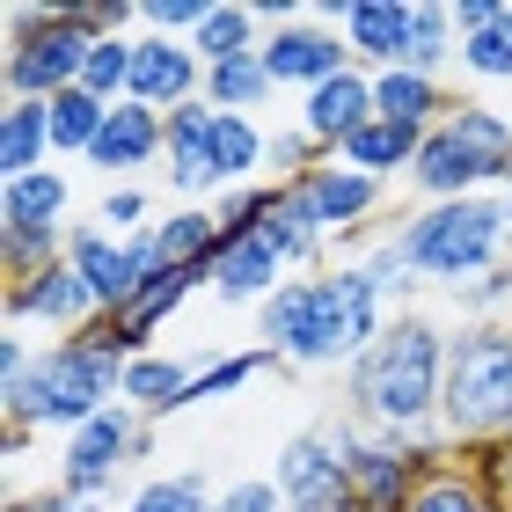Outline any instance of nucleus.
<instances>
[{
  "mask_svg": "<svg viewBox=\"0 0 512 512\" xmlns=\"http://www.w3.org/2000/svg\"><path fill=\"white\" fill-rule=\"evenodd\" d=\"M388 330V293L374 286V271L359 256H344L330 271H300L286 278L264 308H256V337L264 352L286 366H352L374 352V337Z\"/></svg>",
  "mask_w": 512,
  "mask_h": 512,
  "instance_id": "obj_1",
  "label": "nucleus"
},
{
  "mask_svg": "<svg viewBox=\"0 0 512 512\" xmlns=\"http://www.w3.org/2000/svg\"><path fill=\"white\" fill-rule=\"evenodd\" d=\"M447 337L432 315H388V330L374 337L352 374H344V403H352V425L381 432V439H447L439 432V395H447Z\"/></svg>",
  "mask_w": 512,
  "mask_h": 512,
  "instance_id": "obj_2",
  "label": "nucleus"
},
{
  "mask_svg": "<svg viewBox=\"0 0 512 512\" xmlns=\"http://www.w3.org/2000/svg\"><path fill=\"white\" fill-rule=\"evenodd\" d=\"M125 366H132V344L118 337V322H96V330H81V337H52V344H37V366L22 374V388L0 395V417L22 432H81L96 410L118 403V388H125Z\"/></svg>",
  "mask_w": 512,
  "mask_h": 512,
  "instance_id": "obj_3",
  "label": "nucleus"
},
{
  "mask_svg": "<svg viewBox=\"0 0 512 512\" xmlns=\"http://www.w3.org/2000/svg\"><path fill=\"white\" fill-rule=\"evenodd\" d=\"M395 256L410 264L417 286H469V278H491L512 264V220L505 198H447V205H417L410 220H395Z\"/></svg>",
  "mask_w": 512,
  "mask_h": 512,
  "instance_id": "obj_4",
  "label": "nucleus"
},
{
  "mask_svg": "<svg viewBox=\"0 0 512 512\" xmlns=\"http://www.w3.org/2000/svg\"><path fill=\"white\" fill-rule=\"evenodd\" d=\"M447 447H491L512 432V330L505 322H461L447 337V395H439Z\"/></svg>",
  "mask_w": 512,
  "mask_h": 512,
  "instance_id": "obj_5",
  "label": "nucleus"
},
{
  "mask_svg": "<svg viewBox=\"0 0 512 512\" xmlns=\"http://www.w3.org/2000/svg\"><path fill=\"white\" fill-rule=\"evenodd\" d=\"M103 37H88L66 0H15L8 8V52H0V96L8 103H52L66 88H81L88 52Z\"/></svg>",
  "mask_w": 512,
  "mask_h": 512,
  "instance_id": "obj_6",
  "label": "nucleus"
},
{
  "mask_svg": "<svg viewBox=\"0 0 512 512\" xmlns=\"http://www.w3.org/2000/svg\"><path fill=\"white\" fill-rule=\"evenodd\" d=\"M154 454V425L139 417L132 403H110L96 410L81 432L59 439V469H52V491H74V498H110V483H118L132 461Z\"/></svg>",
  "mask_w": 512,
  "mask_h": 512,
  "instance_id": "obj_7",
  "label": "nucleus"
},
{
  "mask_svg": "<svg viewBox=\"0 0 512 512\" xmlns=\"http://www.w3.org/2000/svg\"><path fill=\"white\" fill-rule=\"evenodd\" d=\"M439 447H447V439H425V447H417V439H381L366 425H344V491H352V512H410L425 469L447 461Z\"/></svg>",
  "mask_w": 512,
  "mask_h": 512,
  "instance_id": "obj_8",
  "label": "nucleus"
},
{
  "mask_svg": "<svg viewBox=\"0 0 512 512\" xmlns=\"http://www.w3.org/2000/svg\"><path fill=\"white\" fill-rule=\"evenodd\" d=\"M271 483L286 491V512H352L344 491V425H300L271 461Z\"/></svg>",
  "mask_w": 512,
  "mask_h": 512,
  "instance_id": "obj_9",
  "label": "nucleus"
},
{
  "mask_svg": "<svg viewBox=\"0 0 512 512\" xmlns=\"http://www.w3.org/2000/svg\"><path fill=\"white\" fill-rule=\"evenodd\" d=\"M286 205L308 227H322V235H352V227H366L388 205V183L381 176H359V169H344V161H315L308 176H293L286 183Z\"/></svg>",
  "mask_w": 512,
  "mask_h": 512,
  "instance_id": "obj_10",
  "label": "nucleus"
},
{
  "mask_svg": "<svg viewBox=\"0 0 512 512\" xmlns=\"http://www.w3.org/2000/svg\"><path fill=\"white\" fill-rule=\"evenodd\" d=\"M315 22L344 30V44H352V59L366 74H388V66L410 59L417 0H315Z\"/></svg>",
  "mask_w": 512,
  "mask_h": 512,
  "instance_id": "obj_11",
  "label": "nucleus"
},
{
  "mask_svg": "<svg viewBox=\"0 0 512 512\" xmlns=\"http://www.w3.org/2000/svg\"><path fill=\"white\" fill-rule=\"evenodd\" d=\"M96 322H103V308L88 300L81 271L66 264V256L8 286V330H52V337H81V330H96Z\"/></svg>",
  "mask_w": 512,
  "mask_h": 512,
  "instance_id": "obj_12",
  "label": "nucleus"
},
{
  "mask_svg": "<svg viewBox=\"0 0 512 512\" xmlns=\"http://www.w3.org/2000/svg\"><path fill=\"white\" fill-rule=\"evenodd\" d=\"M264 66H271V81L278 88H322V81H337V74H352V44H344V30H330V22H315V8L300 15V22H278V30L264 37Z\"/></svg>",
  "mask_w": 512,
  "mask_h": 512,
  "instance_id": "obj_13",
  "label": "nucleus"
},
{
  "mask_svg": "<svg viewBox=\"0 0 512 512\" xmlns=\"http://www.w3.org/2000/svg\"><path fill=\"white\" fill-rule=\"evenodd\" d=\"M374 118H381V110H374V74H366V66H352V74H337V81L308 88L293 125L315 139V154H322V161H337V154H344V139L366 132Z\"/></svg>",
  "mask_w": 512,
  "mask_h": 512,
  "instance_id": "obj_14",
  "label": "nucleus"
},
{
  "mask_svg": "<svg viewBox=\"0 0 512 512\" xmlns=\"http://www.w3.org/2000/svg\"><path fill=\"white\" fill-rule=\"evenodd\" d=\"M205 96V59L183 37H132V103L147 110H183Z\"/></svg>",
  "mask_w": 512,
  "mask_h": 512,
  "instance_id": "obj_15",
  "label": "nucleus"
},
{
  "mask_svg": "<svg viewBox=\"0 0 512 512\" xmlns=\"http://www.w3.org/2000/svg\"><path fill=\"white\" fill-rule=\"evenodd\" d=\"M154 161H169V118L161 110H147V103H110V125H103V139L88 147V169H103L110 183H125V176H139V169H154Z\"/></svg>",
  "mask_w": 512,
  "mask_h": 512,
  "instance_id": "obj_16",
  "label": "nucleus"
},
{
  "mask_svg": "<svg viewBox=\"0 0 512 512\" xmlns=\"http://www.w3.org/2000/svg\"><path fill=\"white\" fill-rule=\"evenodd\" d=\"M66 264L81 271L88 300H96L103 315H118L125 300L147 286V264H139V249L125 235H103V227H74V242H66Z\"/></svg>",
  "mask_w": 512,
  "mask_h": 512,
  "instance_id": "obj_17",
  "label": "nucleus"
},
{
  "mask_svg": "<svg viewBox=\"0 0 512 512\" xmlns=\"http://www.w3.org/2000/svg\"><path fill=\"white\" fill-rule=\"evenodd\" d=\"M278 286H286V264L271 256L264 235H220V256L205 264V293L220 308H264Z\"/></svg>",
  "mask_w": 512,
  "mask_h": 512,
  "instance_id": "obj_18",
  "label": "nucleus"
},
{
  "mask_svg": "<svg viewBox=\"0 0 512 512\" xmlns=\"http://www.w3.org/2000/svg\"><path fill=\"white\" fill-rule=\"evenodd\" d=\"M205 359L213 352H139L132 366H125V388H118V403H132L147 425H161V417H176L183 410V395H191V381L205 374Z\"/></svg>",
  "mask_w": 512,
  "mask_h": 512,
  "instance_id": "obj_19",
  "label": "nucleus"
},
{
  "mask_svg": "<svg viewBox=\"0 0 512 512\" xmlns=\"http://www.w3.org/2000/svg\"><path fill=\"white\" fill-rule=\"evenodd\" d=\"M66 205H74L66 169L15 176V183H0V235H44V227H66Z\"/></svg>",
  "mask_w": 512,
  "mask_h": 512,
  "instance_id": "obj_20",
  "label": "nucleus"
},
{
  "mask_svg": "<svg viewBox=\"0 0 512 512\" xmlns=\"http://www.w3.org/2000/svg\"><path fill=\"white\" fill-rule=\"evenodd\" d=\"M198 286H205V271H154L147 286H139L125 308L110 315V322H118V337L132 344V359H139V352H154V330H161V322H169Z\"/></svg>",
  "mask_w": 512,
  "mask_h": 512,
  "instance_id": "obj_21",
  "label": "nucleus"
},
{
  "mask_svg": "<svg viewBox=\"0 0 512 512\" xmlns=\"http://www.w3.org/2000/svg\"><path fill=\"white\" fill-rule=\"evenodd\" d=\"M154 249H161V271H205L220 256V213L213 205H169L154 220Z\"/></svg>",
  "mask_w": 512,
  "mask_h": 512,
  "instance_id": "obj_22",
  "label": "nucleus"
},
{
  "mask_svg": "<svg viewBox=\"0 0 512 512\" xmlns=\"http://www.w3.org/2000/svg\"><path fill=\"white\" fill-rule=\"evenodd\" d=\"M52 169V110L44 103H0V183Z\"/></svg>",
  "mask_w": 512,
  "mask_h": 512,
  "instance_id": "obj_23",
  "label": "nucleus"
},
{
  "mask_svg": "<svg viewBox=\"0 0 512 512\" xmlns=\"http://www.w3.org/2000/svg\"><path fill=\"white\" fill-rule=\"evenodd\" d=\"M374 110H381V118H395V125H417V132H432V125L454 110V96H447V81H432V74L388 66V74H374Z\"/></svg>",
  "mask_w": 512,
  "mask_h": 512,
  "instance_id": "obj_24",
  "label": "nucleus"
},
{
  "mask_svg": "<svg viewBox=\"0 0 512 512\" xmlns=\"http://www.w3.org/2000/svg\"><path fill=\"white\" fill-rule=\"evenodd\" d=\"M417 147H425V132H417V125H395V118H374V125H366V132H352V139H344V169H359V176H410L417 169Z\"/></svg>",
  "mask_w": 512,
  "mask_h": 512,
  "instance_id": "obj_25",
  "label": "nucleus"
},
{
  "mask_svg": "<svg viewBox=\"0 0 512 512\" xmlns=\"http://www.w3.org/2000/svg\"><path fill=\"white\" fill-rule=\"evenodd\" d=\"M191 52H198L205 66L256 59V52H264V15H256L249 0H213V15H205V30L191 37Z\"/></svg>",
  "mask_w": 512,
  "mask_h": 512,
  "instance_id": "obj_26",
  "label": "nucleus"
},
{
  "mask_svg": "<svg viewBox=\"0 0 512 512\" xmlns=\"http://www.w3.org/2000/svg\"><path fill=\"white\" fill-rule=\"evenodd\" d=\"M410 512H498V505L483 491L476 461L461 454V461H432L425 483H417V498H410Z\"/></svg>",
  "mask_w": 512,
  "mask_h": 512,
  "instance_id": "obj_27",
  "label": "nucleus"
},
{
  "mask_svg": "<svg viewBox=\"0 0 512 512\" xmlns=\"http://www.w3.org/2000/svg\"><path fill=\"white\" fill-rule=\"evenodd\" d=\"M410 74L447 81V66H461V30H454V0H417V30H410Z\"/></svg>",
  "mask_w": 512,
  "mask_h": 512,
  "instance_id": "obj_28",
  "label": "nucleus"
},
{
  "mask_svg": "<svg viewBox=\"0 0 512 512\" xmlns=\"http://www.w3.org/2000/svg\"><path fill=\"white\" fill-rule=\"evenodd\" d=\"M278 96V81H271V66H264V52L256 59H235V66H205V103L213 110H235V118H256Z\"/></svg>",
  "mask_w": 512,
  "mask_h": 512,
  "instance_id": "obj_29",
  "label": "nucleus"
},
{
  "mask_svg": "<svg viewBox=\"0 0 512 512\" xmlns=\"http://www.w3.org/2000/svg\"><path fill=\"white\" fill-rule=\"evenodd\" d=\"M44 110H52V154H66V161H88V147H96L103 125H110V103H96L88 88H66V96H52Z\"/></svg>",
  "mask_w": 512,
  "mask_h": 512,
  "instance_id": "obj_30",
  "label": "nucleus"
},
{
  "mask_svg": "<svg viewBox=\"0 0 512 512\" xmlns=\"http://www.w3.org/2000/svg\"><path fill=\"white\" fill-rule=\"evenodd\" d=\"M220 491L205 469H176V476H147L139 491L125 498V512H213Z\"/></svg>",
  "mask_w": 512,
  "mask_h": 512,
  "instance_id": "obj_31",
  "label": "nucleus"
},
{
  "mask_svg": "<svg viewBox=\"0 0 512 512\" xmlns=\"http://www.w3.org/2000/svg\"><path fill=\"white\" fill-rule=\"evenodd\" d=\"M461 74L476 81H512V0H498V15L476 37H461Z\"/></svg>",
  "mask_w": 512,
  "mask_h": 512,
  "instance_id": "obj_32",
  "label": "nucleus"
},
{
  "mask_svg": "<svg viewBox=\"0 0 512 512\" xmlns=\"http://www.w3.org/2000/svg\"><path fill=\"white\" fill-rule=\"evenodd\" d=\"M81 88H88L96 103H125V96H132V37H103L96 52H88Z\"/></svg>",
  "mask_w": 512,
  "mask_h": 512,
  "instance_id": "obj_33",
  "label": "nucleus"
},
{
  "mask_svg": "<svg viewBox=\"0 0 512 512\" xmlns=\"http://www.w3.org/2000/svg\"><path fill=\"white\" fill-rule=\"evenodd\" d=\"M205 15H213V0H139V30L147 37H183L191 44L205 30Z\"/></svg>",
  "mask_w": 512,
  "mask_h": 512,
  "instance_id": "obj_34",
  "label": "nucleus"
},
{
  "mask_svg": "<svg viewBox=\"0 0 512 512\" xmlns=\"http://www.w3.org/2000/svg\"><path fill=\"white\" fill-rule=\"evenodd\" d=\"M96 227H103V235H147V227H154V198L139 191V183H110Z\"/></svg>",
  "mask_w": 512,
  "mask_h": 512,
  "instance_id": "obj_35",
  "label": "nucleus"
},
{
  "mask_svg": "<svg viewBox=\"0 0 512 512\" xmlns=\"http://www.w3.org/2000/svg\"><path fill=\"white\" fill-rule=\"evenodd\" d=\"M476 461V476H483V491H491L498 512H512V439H491V447H469Z\"/></svg>",
  "mask_w": 512,
  "mask_h": 512,
  "instance_id": "obj_36",
  "label": "nucleus"
},
{
  "mask_svg": "<svg viewBox=\"0 0 512 512\" xmlns=\"http://www.w3.org/2000/svg\"><path fill=\"white\" fill-rule=\"evenodd\" d=\"M220 512H286V491L271 476H235L220 483Z\"/></svg>",
  "mask_w": 512,
  "mask_h": 512,
  "instance_id": "obj_37",
  "label": "nucleus"
},
{
  "mask_svg": "<svg viewBox=\"0 0 512 512\" xmlns=\"http://www.w3.org/2000/svg\"><path fill=\"white\" fill-rule=\"evenodd\" d=\"M359 264L374 271V286H381L388 300H403V293H417V278H410V264H403V256H395V242H374V249L359 256Z\"/></svg>",
  "mask_w": 512,
  "mask_h": 512,
  "instance_id": "obj_38",
  "label": "nucleus"
},
{
  "mask_svg": "<svg viewBox=\"0 0 512 512\" xmlns=\"http://www.w3.org/2000/svg\"><path fill=\"white\" fill-rule=\"evenodd\" d=\"M103 505H110V498H74V491H44V498H37L30 512H103Z\"/></svg>",
  "mask_w": 512,
  "mask_h": 512,
  "instance_id": "obj_39",
  "label": "nucleus"
},
{
  "mask_svg": "<svg viewBox=\"0 0 512 512\" xmlns=\"http://www.w3.org/2000/svg\"><path fill=\"white\" fill-rule=\"evenodd\" d=\"M505 439H512V432H505Z\"/></svg>",
  "mask_w": 512,
  "mask_h": 512,
  "instance_id": "obj_40",
  "label": "nucleus"
}]
</instances>
